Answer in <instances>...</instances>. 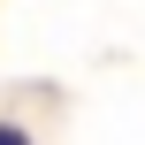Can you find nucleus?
I'll use <instances>...</instances> for the list:
<instances>
[{
    "mask_svg": "<svg viewBox=\"0 0 145 145\" xmlns=\"http://www.w3.org/2000/svg\"><path fill=\"white\" fill-rule=\"evenodd\" d=\"M0 145H31V138H23V130H15V122H0Z\"/></svg>",
    "mask_w": 145,
    "mask_h": 145,
    "instance_id": "1",
    "label": "nucleus"
}]
</instances>
